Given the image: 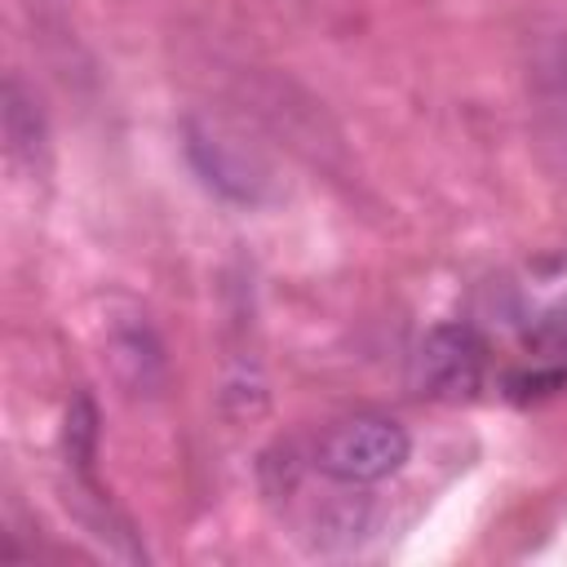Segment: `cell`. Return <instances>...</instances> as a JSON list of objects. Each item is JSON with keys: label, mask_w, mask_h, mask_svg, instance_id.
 Returning <instances> with one entry per match:
<instances>
[{"label": "cell", "mask_w": 567, "mask_h": 567, "mask_svg": "<svg viewBox=\"0 0 567 567\" xmlns=\"http://www.w3.org/2000/svg\"><path fill=\"white\" fill-rule=\"evenodd\" d=\"M412 439L390 416H346L315 443V470L346 487H372L403 470Z\"/></svg>", "instance_id": "1"}, {"label": "cell", "mask_w": 567, "mask_h": 567, "mask_svg": "<svg viewBox=\"0 0 567 567\" xmlns=\"http://www.w3.org/2000/svg\"><path fill=\"white\" fill-rule=\"evenodd\" d=\"M412 381L425 399L470 403L487 381V341L470 323H434L412 354Z\"/></svg>", "instance_id": "2"}, {"label": "cell", "mask_w": 567, "mask_h": 567, "mask_svg": "<svg viewBox=\"0 0 567 567\" xmlns=\"http://www.w3.org/2000/svg\"><path fill=\"white\" fill-rule=\"evenodd\" d=\"M186 137V159L199 173V182L208 190H217L230 204H261L270 195V168L261 164V155L239 142L230 128L213 124V120H186L182 124Z\"/></svg>", "instance_id": "3"}, {"label": "cell", "mask_w": 567, "mask_h": 567, "mask_svg": "<svg viewBox=\"0 0 567 567\" xmlns=\"http://www.w3.org/2000/svg\"><path fill=\"white\" fill-rule=\"evenodd\" d=\"M106 359L115 368V381L137 394L151 399L164 390V346L155 337V328L146 323V315H124L106 328Z\"/></svg>", "instance_id": "4"}, {"label": "cell", "mask_w": 567, "mask_h": 567, "mask_svg": "<svg viewBox=\"0 0 567 567\" xmlns=\"http://www.w3.org/2000/svg\"><path fill=\"white\" fill-rule=\"evenodd\" d=\"M0 128H4V151L22 173H44L49 168V120L35 97V89L22 75H4L0 89Z\"/></svg>", "instance_id": "5"}, {"label": "cell", "mask_w": 567, "mask_h": 567, "mask_svg": "<svg viewBox=\"0 0 567 567\" xmlns=\"http://www.w3.org/2000/svg\"><path fill=\"white\" fill-rule=\"evenodd\" d=\"M527 84H532V102H536L532 111L540 120L545 146L563 155V173H567V40L563 35L536 44Z\"/></svg>", "instance_id": "6"}, {"label": "cell", "mask_w": 567, "mask_h": 567, "mask_svg": "<svg viewBox=\"0 0 567 567\" xmlns=\"http://www.w3.org/2000/svg\"><path fill=\"white\" fill-rule=\"evenodd\" d=\"M217 399H221V412L230 421H252V416L266 412V377H261L257 354H235L226 363Z\"/></svg>", "instance_id": "7"}, {"label": "cell", "mask_w": 567, "mask_h": 567, "mask_svg": "<svg viewBox=\"0 0 567 567\" xmlns=\"http://www.w3.org/2000/svg\"><path fill=\"white\" fill-rule=\"evenodd\" d=\"M62 456L75 483L93 478V456H97V408L89 394H75L62 421Z\"/></svg>", "instance_id": "8"}, {"label": "cell", "mask_w": 567, "mask_h": 567, "mask_svg": "<svg viewBox=\"0 0 567 567\" xmlns=\"http://www.w3.org/2000/svg\"><path fill=\"white\" fill-rule=\"evenodd\" d=\"M527 350H536L540 359H567V297L554 301L549 310L536 315V323L523 332Z\"/></svg>", "instance_id": "9"}, {"label": "cell", "mask_w": 567, "mask_h": 567, "mask_svg": "<svg viewBox=\"0 0 567 567\" xmlns=\"http://www.w3.org/2000/svg\"><path fill=\"white\" fill-rule=\"evenodd\" d=\"M567 385V368H554V372H527V377H509V390L518 399H532V394H549V390H563Z\"/></svg>", "instance_id": "10"}]
</instances>
